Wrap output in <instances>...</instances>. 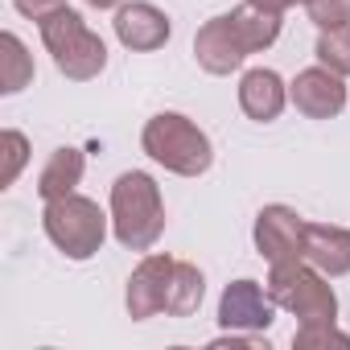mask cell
I'll list each match as a JSON object with an SVG mask.
<instances>
[{"label":"cell","mask_w":350,"mask_h":350,"mask_svg":"<svg viewBox=\"0 0 350 350\" xmlns=\"http://www.w3.org/2000/svg\"><path fill=\"white\" fill-rule=\"evenodd\" d=\"M107 215H111V235L120 247L128 252H152L157 239L165 235V198L152 173L144 169H128L111 182V198H107Z\"/></svg>","instance_id":"1"},{"label":"cell","mask_w":350,"mask_h":350,"mask_svg":"<svg viewBox=\"0 0 350 350\" xmlns=\"http://www.w3.org/2000/svg\"><path fill=\"white\" fill-rule=\"evenodd\" d=\"M140 148L148 152V161H157L169 173H178V178H202V173L215 165L211 136L182 111L148 116L144 128H140Z\"/></svg>","instance_id":"2"},{"label":"cell","mask_w":350,"mask_h":350,"mask_svg":"<svg viewBox=\"0 0 350 350\" xmlns=\"http://www.w3.org/2000/svg\"><path fill=\"white\" fill-rule=\"evenodd\" d=\"M38 29H42V46L50 50V58H54V66H58L62 79L91 83V79H99L107 70V42L83 21L79 9L66 5L54 17H46Z\"/></svg>","instance_id":"3"},{"label":"cell","mask_w":350,"mask_h":350,"mask_svg":"<svg viewBox=\"0 0 350 350\" xmlns=\"http://www.w3.org/2000/svg\"><path fill=\"white\" fill-rule=\"evenodd\" d=\"M107 227H111V215H103L99 202L87 198V194H79V190L66 194V198L46 202V211H42V231H46V239H50L66 260H75V264L95 260V256L103 252Z\"/></svg>","instance_id":"4"},{"label":"cell","mask_w":350,"mask_h":350,"mask_svg":"<svg viewBox=\"0 0 350 350\" xmlns=\"http://www.w3.org/2000/svg\"><path fill=\"white\" fill-rule=\"evenodd\" d=\"M268 293H272L276 309L293 313L297 321H338V293H334L329 276L317 272L309 260L272 264Z\"/></svg>","instance_id":"5"},{"label":"cell","mask_w":350,"mask_h":350,"mask_svg":"<svg viewBox=\"0 0 350 350\" xmlns=\"http://www.w3.org/2000/svg\"><path fill=\"white\" fill-rule=\"evenodd\" d=\"M276 321V301L268 293V284L239 276L223 288L219 297V325L223 329H243V334H268Z\"/></svg>","instance_id":"6"},{"label":"cell","mask_w":350,"mask_h":350,"mask_svg":"<svg viewBox=\"0 0 350 350\" xmlns=\"http://www.w3.org/2000/svg\"><path fill=\"white\" fill-rule=\"evenodd\" d=\"M173 264H178L173 256L148 252V256L132 268V276H128V284H124V309H128L132 321H148V317H161V313H165Z\"/></svg>","instance_id":"7"},{"label":"cell","mask_w":350,"mask_h":350,"mask_svg":"<svg viewBox=\"0 0 350 350\" xmlns=\"http://www.w3.org/2000/svg\"><path fill=\"white\" fill-rule=\"evenodd\" d=\"M252 243L268 264H293V260H301V247H305V219L293 206L272 202L256 215Z\"/></svg>","instance_id":"8"},{"label":"cell","mask_w":350,"mask_h":350,"mask_svg":"<svg viewBox=\"0 0 350 350\" xmlns=\"http://www.w3.org/2000/svg\"><path fill=\"white\" fill-rule=\"evenodd\" d=\"M111 29H116V42L132 54H152V50L169 46V38H173L169 13L157 9L152 0H124L111 17Z\"/></svg>","instance_id":"9"},{"label":"cell","mask_w":350,"mask_h":350,"mask_svg":"<svg viewBox=\"0 0 350 350\" xmlns=\"http://www.w3.org/2000/svg\"><path fill=\"white\" fill-rule=\"evenodd\" d=\"M346 79L334 75L329 66H305L293 83H288V103L305 116V120H334L346 111Z\"/></svg>","instance_id":"10"},{"label":"cell","mask_w":350,"mask_h":350,"mask_svg":"<svg viewBox=\"0 0 350 350\" xmlns=\"http://www.w3.org/2000/svg\"><path fill=\"white\" fill-rule=\"evenodd\" d=\"M247 58H252V54L243 50V42H239V33H235L231 13L211 17V21L194 33V62H198L206 75H215V79H227V75L243 70Z\"/></svg>","instance_id":"11"},{"label":"cell","mask_w":350,"mask_h":350,"mask_svg":"<svg viewBox=\"0 0 350 350\" xmlns=\"http://www.w3.org/2000/svg\"><path fill=\"white\" fill-rule=\"evenodd\" d=\"M239 107H243L247 120L272 124L288 107V83L272 66H252V70L239 75Z\"/></svg>","instance_id":"12"},{"label":"cell","mask_w":350,"mask_h":350,"mask_svg":"<svg viewBox=\"0 0 350 350\" xmlns=\"http://www.w3.org/2000/svg\"><path fill=\"white\" fill-rule=\"evenodd\" d=\"M301 260H309L329 280L350 276V231L338 223H305V247Z\"/></svg>","instance_id":"13"},{"label":"cell","mask_w":350,"mask_h":350,"mask_svg":"<svg viewBox=\"0 0 350 350\" xmlns=\"http://www.w3.org/2000/svg\"><path fill=\"white\" fill-rule=\"evenodd\" d=\"M83 169H87L83 148H75V144L54 148L50 161H46V169L38 173V198H42V202H54V198L75 194L79 182H83Z\"/></svg>","instance_id":"14"},{"label":"cell","mask_w":350,"mask_h":350,"mask_svg":"<svg viewBox=\"0 0 350 350\" xmlns=\"http://www.w3.org/2000/svg\"><path fill=\"white\" fill-rule=\"evenodd\" d=\"M206 297V276L198 264L178 260L173 264V280H169V301H165V317H194L198 305Z\"/></svg>","instance_id":"15"},{"label":"cell","mask_w":350,"mask_h":350,"mask_svg":"<svg viewBox=\"0 0 350 350\" xmlns=\"http://www.w3.org/2000/svg\"><path fill=\"white\" fill-rule=\"evenodd\" d=\"M33 75H38L33 54L13 29H5L0 33V95H21L33 83Z\"/></svg>","instance_id":"16"},{"label":"cell","mask_w":350,"mask_h":350,"mask_svg":"<svg viewBox=\"0 0 350 350\" xmlns=\"http://www.w3.org/2000/svg\"><path fill=\"white\" fill-rule=\"evenodd\" d=\"M29 152H33V144H29V136L21 128H5V132H0V190L17 186L21 169L29 165Z\"/></svg>","instance_id":"17"},{"label":"cell","mask_w":350,"mask_h":350,"mask_svg":"<svg viewBox=\"0 0 350 350\" xmlns=\"http://www.w3.org/2000/svg\"><path fill=\"white\" fill-rule=\"evenodd\" d=\"M317 62L329 66L334 75L350 79V25H338V29H317V46H313Z\"/></svg>","instance_id":"18"},{"label":"cell","mask_w":350,"mask_h":350,"mask_svg":"<svg viewBox=\"0 0 350 350\" xmlns=\"http://www.w3.org/2000/svg\"><path fill=\"white\" fill-rule=\"evenodd\" d=\"M297 350H321V346H350V334L338 329V321H301L293 334Z\"/></svg>","instance_id":"19"},{"label":"cell","mask_w":350,"mask_h":350,"mask_svg":"<svg viewBox=\"0 0 350 350\" xmlns=\"http://www.w3.org/2000/svg\"><path fill=\"white\" fill-rule=\"evenodd\" d=\"M305 13L317 29H338V25H350V0H309Z\"/></svg>","instance_id":"20"},{"label":"cell","mask_w":350,"mask_h":350,"mask_svg":"<svg viewBox=\"0 0 350 350\" xmlns=\"http://www.w3.org/2000/svg\"><path fill=\"white\" fill-rule=\"evenodd\" d=\"M13 9L25 17V21H46V17H54L58 9H66V0H13Z\"/></svg>","instance_id":"21"},{"label":"cell","mask_w":350,"mask_h":350,"mask_svg":"<svg viewBox=\"0 0 350 350\" xmlns=\"http://www.w3.org/2000/svg\"><path fill=\"white\" fill-rule=\"evenodd\" d=\"M256 9H268V13H288V9H297V5H309V0H252Z\"/></svg>","instance_id":"22"},{"label":"cell","mask_w":350,"mask_h":350,"mask_svg":"<svg viewBox=\"0 0 350 350\" xmlns=\"http://www.w3.org/2000/svg\"><path fill=\"white\" fill-rule=\"evenodd\" d=\"M83 5H87V9H95V13H116L124 0H83Z\"/></svg>","instance_id":"23"}]
</instances>
